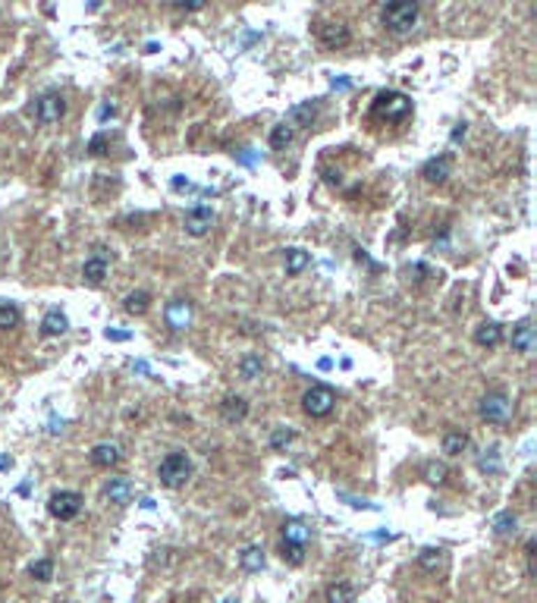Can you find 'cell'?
Returning <instances> with one entry per match:
<instances>
[{"instance_id": "obj_1", "label": "cell", "mask_w": 537, "mask_h": 603, "mask_svg": "<svg viewBox=\"0 0 537 603\" xmlns=\"http://www.w3.org/2000/svg\"><path fill=\"white\" fill-rule=\"evenodd\" d=\"M380 19H384L386 31H393V35H409V31L418 25V19H421V6L409 3V0H396V3L384 6Z\"/></svg>"}, {"instance_id": "obj_2", "label": "cell", "mask_w": 537, "mask_h": 603, "mask_svg": "<svg viewBox=\"0 0 537 603\" xmlns=\"http://www.w3.org/2000/svg\"><path fill=\"white\" fill-rule=\"evenodd\" d=\"M411 113V100L402 91H380L371 104V117L380 123H402Z\"/></svg>"}, {"instance_id": "obj_3", "label": "cell", "mask_w": 537, "mask_h": 603, "mask_svg": "<svg viewBox=\"0 0 537 603\" xmlns=\"http://www.w3.org/2000/svg\"><path fill=\"white\" fill-rule=\"evenodd\" d=\"M158 477H160V484H164V487H170V490L183 487V484L192 477V459L186 456V452H170V456L160 462Z\"/></svg>"}, {"instance_id": "obj_4", "label": "cell", "mask_w": 537, "mask_h": 603, "mask_svg": "<svg viewBox=\"0 0 537 603\" xmlns=\"http://www.w3.org/2000/svg\"><path fill=\"white\" fill-rule=\"evenodd\" d=\"M478 412L487 424H506L512 415V399L506 393H499V389H493V393H487L484 399H481Z\"/></svg>"}, {"instance_id": "obj_5", "label": "cell", "mask_w": 537, "mask_h": 603, "mask_svg": "<svg viewBox=\"0 0 537 603\" xmlns=\"http://www.w3.org/2000/svg\"><path fill=\"white\" fill-rule=\"evenodd\" d=\"M47 512L60 521L76 519V515L82 512V493H76V490H57V493H51V500H47Z\"/></svg>"}, {"instance_id": "obj_6", "label": "cell", "mask_w": 537, "mask_h": 603, "mask_svg": "<svg viewBox=\"0 0 537 603\" xmlns=\"http://www.w3.org/2000/svg\"><path fill=\"white\" fill-rule=\"evenodd\" d=\"M63 113H66V98L60 91H45L38 100H35V119L45 126L60 123Z\"/></svg>"}, {"instance_id": "obj_7", "label": "cell", "mask_w": 537, "mask_h": 603, "mask_svg": "<svg viewBox=\"0 0 537 603\" xmlns=\"http://www.w3.org/2000/svg\"><path fill=\"white\" fill-rule=\"evenodd\" d=\"M336 405V396L330 387H311L308 393L302 396V408L305 415H311V418H324V415H330Z\"/></svg>"}, {"instance_id": "obj_8", "label": "cell", "mask_w": 537, "mask_h": 603, "mask_svg": "<svg viewBox=\"0 0 537 603\" xmlns=\"http://www.w3.org/2000/svg\"><path fill=\"white\" fill-rule=\"evenodd\" d=\"M317 38H321V44L327 50H342L349 41H352V31H349V25H342V22H324L321 29H317Z\"/></svg>"}, {"instance_id": "obj_9", "label": "cell", "mask_w": 537, "mask_h": 603, "mask_svg": "<svg viewBox=\"0 0 537 603\" xmlns=\"http://www.w3.org/2000/svg\"><path fill=\"white\" fill-rule=\"evenodd\" d=\"M317 117V100H302V104H292L289 110H286V126H292V132L296 129H308L311 123H315Z\"/></svg>"}, {"instance_id": "obj_10", "label": "cell", "mask_w": 537, "mask_h": 603, "mask_svg": "<svg viewBox=\"0 0 537 603\" xmlns=\"http://www.w3.org/2000/svg\"><path fill=\"white\" fill-rule=\"evenodd\" d=\"M211 223H214V214H211V207H204V204H195L189 214H186V232L195 239L208 236Z\"/></svg>"}, {"instance_id": "obj_11", "label": "cell", "mask_w": 537, "mask_h": 603, "mask_svg": "<svg viewBox=\"0 0 537 603\" xmlns=\"http://www.w3.org/2000/svg\"><path fill=\"white\" fill-rule=\"evenodd\" d=\"M449 173H453V161H449L446 154L430 157V161L421 167V176L430 182V186H440V182H446V176H449Z\"/></svg>"}, {"instance_id": "obj_12", "label": "cell", "mask_w": 537, "mask_h": 603, "mask_svg": "<svg viewBox=\"0 0 537 603\" xmlns=\"http://www.w3.org/2000/svg\"><path fill=\"white\" fill-rule=\"evenodd\" d=\"M133 481H126V477H110L107 487H104V496H107L110 502H116V506H126V502H133Z\"/></svg>"}, {"instance_id": "obj_13", "label": "cell", "mask_w": 537, "mask_h": 603, "mask_svg": "<svg viewBox=\"0 0 537 603\" xmlns=\"http://www.w3.org/2000/svg\"><path fill=\"white\" fill-rule=\"evenodd\" d=\"M189 320H192V305L186 299H173L170 305H167V324H170L173 330H183Z\"/></svg>"}, {"instance_id": "obj_14", "label": "cell", "mask_w": 537, "mask_h": 603, "mask_svg": "<svg viewBox=\"0 0 537 603\" xmlns=\"http://www.w3.org/2000/svg\"><path fill=\"white\" fill-rule=\"evenodd\" d=\"M512 349L522 352V355H531V352H534V327H531V320H522V324L512 330Z\"/></svg>"}, {"instance_id": "obj_15", "label": "cell", "mask_w": 537, "mask_h": 603, "mask_svg": "<svg viewBox=\"0 0 537 603\" xmlns=\"http://www.w3.org/2000/svg\"><path fill=\"white\" fill-rule=\"evenodd\" d=\"M474 343L481 345V349H493V345L503 343V327L493 324V320H484V324L474 330Z\"/></svg>"}, {"instance_id": "obj_16", "label": "cell", "mask_w": 537, "mask_h": 603, "mask_svg": "<svg viewBox=\"0 0 537 603\" xmlns=\"http://www.w3.org/2000/svg\"><path fill=\"white\" fill-rule=\"evenodd\" d=\"M308 537H311V528L305 525L302 519H289V521H283V540H286V544H298V546H305V544H308Z\"/></svg>"}, {"instance_id": "obj_17", "label": "cell", "mask_w": 537, "mask_h": 603, "mask_svg": "<svg viewBox=\"0 0 537 603\" xmlns=\"http://www.w3.org/2000/svg\"><path fill=\"white\" fill-rule=\"evenodd\" d=\"M220 415H223V421H242L248 415V402L242 399V396H227V399L220 402Z\"/></svg>"}, {"instance_id": "obj_18", "label": "cell", "mask_w": 537, "mask_h": 603, "mask_svg": "<svg viewBox=\"0 0 537 603\" xmlns=\"http://www.w3.org/2000/svg\"><path fill=\"white\" fill-rule=\"evenodd\" d=\"M116 462H120V449L114 443H98L91 449V465H98V468H110Z\"/></svg>"}, {"instance_id": "obj_19", "label": "cell", "mask_w": 537, "mask_h": 603, "mask_svg": "<svg viewBox=\"0 0 537 603\" xmlns=\"http://www.w3.org/2000/svg\"><path fill=\"white\" fill-rule=\"evenodd\" d=\"M239 565H242V572H261L264 569V550L261 546H245V550L239 553Z\"/></svg>"}, {"instance_id": "obj_20", "label": "cell", "mask_w": 537, "mask_h": 603, "mask_svg": "<svg viewBox=\"0 0 537 603\" xmlns=\"http://www.w3.org/2000/svg\"><path fill=\"white\" fill-rule=\"evenodd\" d=\"M66 327H70V320L60 311H47L45 320H41V333L45 336H60V333H66Z\"/></svg>"}, {"instance_id": "obj_21", "label": "cell", "mask_w": 537, "mask_h": 603, "mask_svg": "<svg viewBox=\"0 0 537 603\" xmlns=\"http://www.w3.org/2000/svg\"><path fill=\"white\" fill-rule=\"evenodd\" d=\"M82 276L91 283V286H101L104 276H107V261H104V258H91V261H85Z\"/></svg>"}, {"instance_id": "obj_22", "label": "cell", "mask_w": 537, "mask_h": 603, "mask_svg": "<svg viewBox=\"0 0 537 603\" xmlns=\"http://www.w3.org/2000/svg\"><path fill=\"white\" fill-rule=\"evenodd\" d=\"M468 443H471V440H468V433L449 431L446 437H443V452H446V456H462V452L468 449Z\"/></svg>"}, {"instance_id": "obj_23", "label": "cell", "mask_w": 537, "mask_h": 603, "mask_svg": "<svg viewBox=\"0 0 537 603\" xmlns=\"http://www.w3.org/2000/svg\"><path fill=\"white\" fill-rule=\"evenodd\" d=\"M308 261H311V258H308V251H305V248H289V251H286V274L298 276L305 267H308Z\"/></svg>"}, {"instance_id": "obj_24", "label": "cell", "mask_w": 537, "mask_h": 603, "mask_svg": "<svg viewBox=\"0 0 537 603\" xmlns=\"http://www.w3.org/2000/svg\"><path fill=\"white\" fill-rule=\"evenodd\" d=\"M324 597H327V603H355V588L346 581H336V584H330Z\"/></svg>"}, {"instance_id": "obj_25", "label": "cell", "mask_w": 537, "mask_h": 603, "mask_svg": "<svg viewBox=\"0 0 537 603\" xmlns=\"http://www.w3.org/2000/svg\"><path fill=\"white\" fill-rule=\"evenodd\" d=\"M123 308H126L129 314H145L148 308H151V295L142 292V289H139V292H129L126 302H123Z\"/></svg>"}, {"instance_id": "obj_26", "label": "cell", "mask_w": 537, "mask_h": 603, "mask_svg": "<svg viewBox=\"0 0 537 603\" xmlns=\"http://www.w3.org/2000/svg\"><path fill=\"white\" fill-rule=\"evenodd\" d=\"M261 371H264V362H261L258 355H245L239 362V377L242 380H255V377H261Z\"/></svg>"}, {"instance_id": "obj_27", "label": "cell", "mask_w": 537, "mask_h": 603, "mask_svg": "<svg viewBox=\"0 0 537 603\" xmlns=\"http://www.w3.org/2000/svg\"><path fill=\"white\" fill-rule=\"evenodd\" d=\"M280 556H283V563H289V565H302L305 563V546L280 540Z\"/></svg>"}, {"instance_id": "obj_28", "label": "cell", "mask_w": 537, "mask_h": 603, "mask_svg": "<svg viewBox=\"0 0 537 603\" xmlns=\"http://www.w3.org/2000/svg\"><path fill=\"white\" fill-rule=\"evenodd\" d=\"M20 324V308L10 302H0V330H13Z\"/></svg>"}, {"instance_id": "obj_29", "label": "cell", "mask_w": 537, "mask_h": 603, "mask_svg": "<svg viewBox=\"0 0 537 603\" xmlns=\"http://www.w3.org/2000/svg\"><path fill=\"white\" fill-rule=\"evenodd\" d=\"M292 138H296L292 126H286V123L273 126V129H271V148H286V144H289Z\"/></svg>"}, {"instance_id": "obj_30", "label": "cell", "mask_w": 537, "mask_h": 603, "mask_svg": "<svg viewBox=\"0 0 537 603\" xmlns=\"http://www.w3.org/2000/svg\"><path fill=\"white\" fill-rule=\"evenodd\" d=\"M29 575H32L35 581H51L54 578V563L51 559H38V563L29 565Z\"/></svg>"}, {"instance_id": "obj_31", "label": "cell", "mask_w": 537, "mask_h": 603, "mask_svg": "<svg viewBox=\"0 0 537 603\" xmlns=\"http://www.w3.org/2000/svg\"><path fill=\"white\" fill-rule=\"evenodd\" d=\"M515 525H518V521H515V515H512V512H499L497 519H493V531H497L499 537H506V534H515Z\"/></svg>"}, {"instance_id": "obj_32", "label": "cell", "mask_w": 537, "mask_h": 603, "mask_svg": "<svg viewBox=\"0 0 537 603\" xmlns=\"http://www.w3.org/2000/svg\"><path fill=\"white\" fill-rule=\"evenodd\" d=\"M292 440H296V431H286V427H277V431L271 433V446H273V449H286Z\"/></svg>"}, {"instance_id": "obj_33", "label": "cell", "mask_w": 537, "mask_h": 603, "mask_svg": "<svg viewBox=\"0 0 537 603\" xmlns=\"http://www.w3.org/2000/svg\"><path fill=\"white\" fill-rule=\"evenodd\" d=\"M418 563L424 565V569L434 572L437 565L443 563V550H434V546H428V550H421V556H418Z\"/></svg>"}, {"instance_id": "obj_34", "label": "cell", "mask_w": 537, "mask_h": 603, "mask_svg": "<svg viewBox=\"0 0 537 603\" xmlns=\"http://www.w3.org/2000/svg\"><path fill=\"white\" fill-rule=\"evenodd\" d=\"M424 475H428L430 484H443V481H446V465H443V462H430Z\"/></svg>"}, {"instance_id": "obj_35", "label": "cell", "mask_w": 537, "mask_h": 603, "mask_svg": "<svg viewBox=\"0 0 537 603\" xmlns=\"http://www.w3.org/2000/svg\"><path fill=\"white\" fill-rule=\"evenodd\" d=\"M481 471H499V459H497V449H490V456L481 459Z\"/></svg>"}, {"instance_id": "obj_36", "label": "cell", "mask_w": 537, "mask_h": 603, "mask_svg": "<svg viewBox=\"0 0 537 603\" xmlns=\"http://www.w3.org/2000/svg\"><path fill=\"white\" fill-rule=\"evenodd\" d=\"M104 148H107V138L104 135H95L89 142V154H104Z\"/></svg>"}, {"instance_id": "obj_37", "label": "cell", "mask_w": 537, "mask_h": 603, "mask_svg": "<svg viewBox=\"0 0 537 603\" xmlns=\"http://www.w3.org/2000/svg\"><path fill=\"white\" fill-rule=\"evenodd\" d=\"M524 559H528V575H534V540H528L524 546Z\"/></svg>"}, {"instance_id": "obj_38", "label": "cell", "mask_w": 537, "mask_h": 603, "mask_svg": "<svg viewBox=\"0 0 537 603\" xmlns=\"http://www.w3.org/2000/svg\"><path fill=\"white\" fill-rule=\"evenodd\" d=\"M104 336H107V339H114V343H126V339H129V333H126V330H107V333H104Z\"/></svg>"}, {"instance_id": "obj_39", "label": "cell", "mask_w": 537, "mask_h": 603, "mask_svg": "<svg viewBox=\"0 0 537 603\" xmlns=\"http://www.w3.org/2000/svg\"><path fill=\"white\" fill-rule=\"evenodd\" d=\"M449 138H453V144H455V142H462V138H465V123H459V126H455V129H453V135H449Z\"/></svg>"}, {"instance_id": "obj_40", "label": "cell", "mask_w": 537, "mask_h": 603, "mask_svg": "<svg viewBox=\"0 0 537 603\" xmlns=\"http://www.w3.org/2000/svg\"><path fill=\"white\" fill-rule=\"evenodd\" d=\"M176 10H189V13H195V10H202V3H173Z\"/></svg>"}, {"instance_id": "obj_41", "label": "cell", "mask_w": 537, "mask_h": 603, "mask_svg": "<svg viewBox=\"0 0 537 603\" xmlns=\"http://www.w3.org/2000/svg\"><path fill=\"white\" fill-rule=\"evenodd\" d=\"M114 117H116L114 107H101V119H114Z\"/></svg>"}, {"instance_id": "obj_42", "label": "cell", "mask_w": 537, "mask_h": 603, "mask_svg": "<svg viewBox=\"0 0 537 603\" xmlns=\"http://www.w3.org/2000/svg\"><path fill=\"white\" fill-rule=\"evenodd\" d=\"M7 465H10V459H7V456H0V468H7Z\"/></svg>"}, {"instance_id": "obj_43", "label": "cell", "mask_w": 537, "mask_h": 603, "mask_svg": "<svg viewBox=\"0 0 537 603\" xmlns=\"http://www.w3.org/2000/svg\"><path fill=\"white\" fill-rule=\"evenodd\" d=\"M223 603H239V600H233V597H229V600H223Z\"/></svg>"}]
</instances>
